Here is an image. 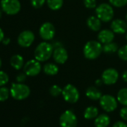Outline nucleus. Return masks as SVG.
<instances>
[{
  "label": "nucleus",
  "mask_w": 127,
  "mask_h": 127,
  "mask_svg": "<svg viewBox=\"0 0 127 127\" xmlns=\"http://www.w3.org/2000/svg\"><path fill=\"white\" fill-rule=\"evenodd\" d=\"M102 52V44L99 40H89L85 43L83 48L84 56L88 60L96 59Z\"/></svg>",
  "instance_id": "obj_2"
},
{
  "label": "nucleus",
  "mask_w": 127,
  "mask_h": 127,
  "mask_svg": "<svg viewBox=\"0 0 127 127\" xmlns=\"http://www.w3.org/2000/svg\"><path fill=\"white\" fill-rule=\"evenodd\" d=\"M46 2V0H31V5L36 9L42 8Z\"/></svg>",
  "instance_id": "obj_30"
},
{
  "label": "nucleus",
  "mask_w": 127,
  "mask_h": 127,
  "mask_svg": "<svg viewBox=\"0 0 127 127\" xmlns=\"http://www.w3.org/2000/svg\"><path fill=\"white\" fill-rule=\"evenodd\" d=\"M41 69L42 67L40 62L34 58L28 61L25 64L23 67V72L27 75V76H35L40 73Z\"/></svg>",
  "instance_id": "obj_8"
},
{
  "label": "nucleus",
  "mask_w": 127,
  "mask_h": 127,
  "mask_svg": "<svg viewBox=\"0 0 127 127\" xmlns=\"http://www.w3.org/2000/svg\"><path fill=\"white\" fill-rule=\"evenodd\" d=\"M1 8L8 15L17 14L21 10V4L19 0H2Z\"/></svg>",
  "instance_id": "obj_6"
},
{
  "label": "nucleus",
  "mask_w": 127,
  "mask_h": 127,
  "mask_svg": "<svg viewBox=\"0 0 127 127\" xmlns=\"http://www.w3.org/2000/svg\"><path fill=\"white\" fill-rule=\"evenodd\" d=\"M61 94L64 99L69 103L77 102L80 96L77 88L71 84H68L64 87Z\"/></svg>",
  "instance_id": "obj_5"
},
{
  "label": "nucleus",
  "mask_w": 127,
  "mask_h": 127,
  "mask_svg": "<svg viewBox=\"0 0 127 127\" xmlns=\"http://www.w3.org/2000/svg\"><path fill=\"white\" fill-rule=\"evenodd\" d=\"M52 57L55 63L64 64L68 59V52L64 46H60L54 49Z\"/></svg>",
  "instance_id": "obj_13"
},
{
  "label": "nucleus",
  "mask_w": 127,
  "mask_h": 127,
  "mask_svg": "<svg viewBox=\"0 0 127 127\" xmlns=\"http://www.w3.org/2000/svg\"><path fill=\"white\" fill-rule=\"evenodd\" d=\"M99 104L104 111L107 112H111L117 108V100L111 95L105 94L102 95L99 99Z\"/></svg>",
  "instance_id": "obj_9"
},
{
  "label": "nucleus",
  "mask_w": 127,
  "mask_h": 127,
  "mask_svg": "<svg viewBox=\"0 0 127 127\" xmlns=\"http://www.w3.org/2000/svg\"><path fill=\"white\" fill-rule=\"evenodd\" d=\"M52 46H53L54 49H55V48H57V47L63 46H62V44L61 43V42H58V41H55V42H54V43H52Z\"/></svg>",
  "instance_id": "obj_39"
},
{
  "label": "nucleus",
  "mask_w": 127,
  "mask_h": 127,
  "mask_svg": "<svg viewBox=\"0 0 127 127\" xmlns=\"http://www.w3.org/2000/svg\"><path fill=\"white\" fill-rule=\"evenodd\" d=\"M110 123V118L105 114H102L97 116L94 120L96 127H107Z\"/></svg>",
  "instance_id": "obj_19"
},
{
  "label": "nucleus",
  "mask_w": 127,
  "mask_h": 127,
  "mask_svg": "<svg viewBox=\"0 0 127 127\" xmlns=\"http://www.w3.org/2000/svg\"><path fill=\"white\" fill-rule=\"evenodd\" d=\"M10 64L16 70H21L24 67L23 57L19 54L14 55L10 59Z\"/></svg>",
  "instance_id": "obj_17"
},
{
  "label": "nucleus",
  "mask_w": 127,
  "mask_h": 127,
  "mask_svg": "<svg viewBox=\"0 0 127 127\" xmlns=\"http://www.w3.org/2000/svg\"><path fill=\"white\" fill-rule=\"evenodd\" d=\"M88 27L93 32H99L101 29L102 21L96 16H91L87 20Z\"/></svg>",
  "instance_id": "obj_16"
},
{
  "label": "nucleus",
  "mask_w": 127,
  "mask_h": 127,
  "mask_svg": "<svg viewBox=\"0 0 127 127\" xmlns=\"http://www.w3.org/2000/svg\"><path fill=\"white\" fill-rule=\"evenodd\" d=\"M125 37H126V41H127V32H126V36H125Z\"/></svg>",
  "instance_id": "obj_42"
},
{
  "label": "nucleus",
  "mask_w": 127,
  "mask_h": 127,
  "mask_svg": "<svg viewBox=\"0 0 127 127\" xmlns=\"http://www.w3.org/2000/svg\"><path fill=\"white\" fill-rule=\"evenodd\" d=\"M46 4L52 11H58L63 6L64 0H46Z\"/></svg>",
  "instance_id": "obj_24"
},
{
  "label": "nucleus",
  "mask_w": 127,
  "mask_h": 127,
  "mask_svg": "<svg viewBox=\"0 0 127 127\" xmlns=\"http://www.w3.org/2000/svg\"><path fill=\"white\" fill-rule=\"evenodd\" d=\"M96 16L103 23H108L111 21L114 16V11L113 6L108 3H102L96 6Z\"/></svg>",
  "instance_id": "obj_3"
},
{
  "label": "nucleus",
  "mask_w": 127,
  "mask_h": 127,
  "mask_svg": "<svg viewBox=\"0 0 127 127\" xmlns=\"http://www.w3.org/2000/svg\"><path fill=\"white\" fill-rule=\"evenodd\" d=\"M118 49H119L118 45L113 41L111 43H108L103 44V46H102V50L106 54L114 53V52H117Z\"/></svg>",
  "instance_id": "obj_22"
},
{
  "label": "nucleus",
  "mask_w": 127,
  "mask_h": 127,
  "mask_svg": "<svg viewBox=\"0 0 127 127\" xmlns=\"http://www.w3.org/2000/svg\"><path fill=\"white\" fill-rule=\"evenodd\" d=\"M62 88L58 85H53L52 86H51V88H49V94L51 96L56 97L60 96L62 94Z\"/></svg>",
  "instance_id": "obj_26"
},
{
  "label": "nucleus",
  "mask_w": 127,
  "mask_h": 127,
  "mask_svg": "<svg viewBox=\"0 0 127 127\" xmlns=\"http://www.w3.org/2000/svg\"><path fill=\"white\" fill-rule=\"evenodd\" d=\"M10 42H11L10 38H8V37H5V38L3 39V40H2V43L4 45H8V44L10 43Z\"/></svg>",
  "instance_id": "obj_38"
},
{
  "label": "nucleus",
  "mask_w": 127,
  "mask_h": 127,
  "mask_svg": "<svg viewBox=\"0 0 127 127\" xmlns=\"http://www.w3.org/2000/svg\"><path fill=\"white\" fill-rule=\"evenodd\" d=\"M53 51L54 47L52 43L47 41L41 42L34 49V58L40 62L46 61L51 58V56H52Z\"/></svg>",
  "instance_id": "obj_1"
},
{
  "label": "nucleus",
  "mask_w": 127,
  "mask_h": 127,
  "mask_svg": "<svg viewBox=\"0 0 127 127\" xmlns=\"http://www.w3.org/2000/svg\"><path fill=\"white\" fill-rule=\"evenodd\" d=\"M120 115L122 119H123L124 120H127V105L120 109Z\"/></svg>",
  "instance_id": "obj_33"
},
{
  "label": "nucleus",
  "mask_w": 127,
  "mask_h": 127,
  "mask_svg": "<svg viewBox=\"0 0 127 127\" xmlns=\"http://www.w3.org/2000/svg\"><path fill=\"white\" fill-rule=\"evenodd\" d=\"M112 127H127V125L124 123V122H122V121H117L116 122Z\"/></svg>",
  "instance_id": "obj_34"
},
{
  "label": "nucleus",
  "mask_w": 127,
  "mask_h": 127,
  "mask_svg": "<svg viewBox=\"0 0 127 127\" xmlns=\"http://www.w3.org/2000/svg\"><path fill=\"white\" fill-rule=\"evenodd\" d=\"M97 38L102 44L108 43L114 40V33L111 29H102L98 33Z\"/></svg>",
  "instance_id": "obj_15"
},
{
  "label": "nucleus",
  "mask_w": 127,
  "mask_h": 127,
  "mask_svg": "<svg viewBox=\"0 0 127 127\" xmlns=\"http://www.w3.org/2000/svg\"><path fill=\"white\" fill-rule=\"evenodd\" d=\"M26 76H27V75L24 72L23 73H20V74H18L17 76L16 80L19 83H23L26 81Z\"/></svg>",
  "instance_id": "obj_32"
},
{
  "label": "nucleus",
  "mask_w": 127,
  "mask_h": 127,
  "mask_svg": "<svg viewBox=\"0 0 127 127\" xmlns=\"http://www.w3.org/2000/svg\"><path fill=\"white\" fill-rule=\"evenodd\" d=\"M126 23H127V14H126Z\"/></svg>",
  "instance_id": "obj_43"
},
{
  "label": "nucleus",
  "mask_w": 127,
  "mask_h": 127,
  "mask_svg": "<svg viewBox=\"0 0 127 127\" xmlns=\"http://www.w3.org/2000/svg\"><path fill=\"white\" fill-rule=\"evenodd\" d=\"M11 96L17 100H23L28 98L31 94L29 87L23 83H13L10 88Z\"/></svg>",
  "instance_id": "obj_4"
},
{
  "label": "nucleus",
  "mask_w": 127,
  "mask_h": 127,
  "mask_svg": "<svg viewBox=\"0 0 127 127\" xmlns=\"http://www.w3.org/2000/svg\"><path fill=\"white\" fill-rule=\"evenodd\" d=\"M101 79L105 85H112L117 82L119 79V73L114 68H108L103 71Z\"/></svg>",
  "instance_id": "obj_12"
},
{
  "label": "nucleus",
  "mask_w": 127,
  "mask_h": 127,
  "mask_svg": "<svg viewBox=\"0 0 127 127\" xmlns=\"http://www.w3.org/2000/svg\"><path fill=\"white\" fill-rule=\"evenodd\" d=\"M2 12L1 10H0V19L2 18Z\"/></svg>",
  "instance_id": "obj_40"
},
{
  "label": "nucleus",
  "mask_w": 127,
  "mask_h": 127,
  "mask_svg": "<svg viewBox=\"0 0 127 127\" xmlns=\"http://www.w3.org/2000/svg\"><path fill=\"white\" fill-rule=\"evenodd\" d=\"M11 93H10V90L5 87H0V102H4L5 100H7L10 96Z\"/></svg>",
  "instance_id": "obj_25"
},
{
  "label": "nucleus",
  "mask_w": 127,
  "mask_h": 127,
  "mask_svg": "<svg viewBox=\"0 0 127 127\" xmlns=\"http://www.w3.org/2000/svg\"><path fill=\"white\" fill-rule=\"evenodd\" d=\"M98 108L95 106H89L88 107L85 112H84V117L87 120H91L94 119L98 116Z\"/></svg>",
  "instance_id": "obj_21"
},
{
  "label": "nucleus",
  "mask_w": 127,
  "mask_h": 127,
  "mask_svg": "<svg viewBox=\"0 0 127 127\" xmlns=\"http://www.w3.org/2000/svg\"><path fill=\"white\" fill-rule=\"evenodd\" d=\"M109 4L115 8H123L127 5V0H108Z\"/></svg>",
  "instance_id": "obj_28"
},
{
  "label": "nucleus",
  "mask_w": 127,
  "mask_h": 127,
  "mask_svg": "<svg viewBox=\"0 0 127 127\" xmlns=\"http://www.w3.org/2000/svg\"><path fill=\"white\" fill-rule=\"evenodd\" d=\"M118 57L123 61H127V44L119 48L117 51Z\"/></svg>",
  "instance_id": "obj_27"
},
{
  "label": "nucleus",
  "mask_w": 127,
  "mask_h": 127,
  "mask_svg": "<svg viewBox=\"0 0 127 127\" xmlns=\"http://www.w3.org/2000/svg\"><path fill=\"white\" fill-rule=\"evenodd\" d=\"M85 94L88 99H92V100H98L102 96V92L97 88L94 87V86L88 88V89L86 90Z\"/></svg>",
  "instance_id": "obj_18"
},
{
  "label": "nucleus",
  "mask_w": 127,
  "mask_h": 127,
  "mask_svg": "<svg viewBox=\"0 0 127 127\" xmlns=\"http://www.w3.org/2000/svg\"><path fill=\"white\" fill-rule=\"evenodd\" d=\"M39 34L40 37L45 41L52 40L55 34V28L54 25L49 22L43 23L40 27Z\"/></svg>",
  "instance_id": "obj_10"
},
{
  "label": "nucleus",
  "mask_w": 127,
  "mask_h": 127,
  "mask_svg": "<svg viewBox=\"0 0 127 127\" xmlns=\"http://www.w3.org/2000/svg\"><path fill=\"white\" fill-rule=\"evenodd\" d=\"M9 81V76L8 75L4 72L0 70V87L5 86Z\"/></svg>",
  "instance_id": "obj_29"
},
{
  "label": "nucleus",
  "mask_w": 127,
  "mask_h": 127,
  "mask_svg": "<svg viewBox=\"0 0 127 127\" xmlns=\"http://www.w3.org/2000/svg\"><path fill=\"white\" fill-rule=\"evenodd\" d=\"M102 84H104L103 83V82H102V79H96V81H95V85H96V86H101Z\"/></svg>",
  "instance_id": "obj_37"
},
{
  "label": "nucleus",
  "mask_w": 127,
  "mask_h": 127,
  "mask_svg": "<svg viewBox=\"0 0 127 127\" xmlns=\"http://www.w3.org/2000/svg\"><path fill=\"white\" fill-rule=\"evenodd\" d=\"M35 36L31 30H25L22 32L17 37L18 44L23 48L29 47L34 41Z\"/></svg>",
  "instance_id": "obj_11"
},
{
  "label": "nucleus",
  "mask_w": 127,
  "mask_h": 127,
  "mask_svg": "<svg viewBox=\"0 0 127 127\" xmlns=\"http://www.w3.org/2000/svg\"><path fill=\"white\" fill-rule=\"evenodd\" d=\"M122 79L125 82H127V70H124L122 73Z\"/></svg>",
  "instance_id": "obj_35"
},
{
  "label": "nucleus",
  "mask_w": 127,
  "mask_h": 127,
  "mask_svg": "<svg viewBox=\"0 0 127 127\" xmlns=\"http://www.w3.org/2000/svg\"><path fill=\"white\" fill-rule=\"evenodd\" d=\"M59 123L61 127H76L78 120L73 111L67 110L61 114L59 119Z\"/></svg>",
  "instance_id": "obj_7"
},
{
  "label": "nucleus",
  "mask_w": 127,
  "mask_h": 127,
  "mask_svg": "<svg viewBox=\"0 0 127 127\" xmlns=\"http://www.w3.org/2000/svg\"><path fill=\"white\" fill-rule=\"evenodd\" d=\"M117 99L121 105L124 106L127 105V88H121L118 91L117 95Z\"/></svg>",
  "instance_id": "obj_23"
},
{
  "label": "nucleus",
  "mask_w": 127,
  "mask_h": 127,
  "mask_svg": "<svg viewBox=\"0 0 127 127\" xmlns=\"http://www.w3.org/2000/svg\"><path fill=\"white\" fill-rule=\"evenodd\" d=\"M1 67H2V60L0 58V68H1Z\"/></svg>",
  "instance_id": "obj_41"
},
{
  "label": "nucleus",
  "mask_w": 127,
  "mask_h": 127,
  "mask_svg": "<svg viewBox=\"0 0 127 127\" xmlns=\"http://www.w3.org/2000/svg\"><path fill=\"white\" fill-rule=\"evenodd\" d=\"M43 70L44 73L48 76H55L58 74L59 71V68L58 65L54 63H47L43 66Z\"/></svg>",
  "instance_id": "obj_20"
},
{
  "label": "nucleus",
  "mask_w": 127,
  "mask_h": 127,
  "mask_svg": "<svg viewBox=\"0 0 127 127\" xmlns=\"http://www.w3.org/2000/svg\"><path fill=\"white\" fill-rule=\"evenodd\" d=\"M5 38V34L2 31V29L0 28V43H2L3 39Z\"/></svg>",
  "instance_id": "obj_36"
},
{
  "label": "nucleus",
  "mask_w": 127,
  "mask_h": 127,
  "mask_svg": "<svg viewBox=\"0 0 127 127\" xmlns=\"http://www.w3.org/2000/svg\"><path fill=\"white\" fill-rule=\"evenodd\" d=\"M111 29L114 34H123L127 32V23L121 19L112 20L111 23Z\"/></svg>",
  "instance_id": "obj_14"
},
{
  "label": "nucleus",
  "mask_w": 127,
  "mask_h": 127,
  "mask_svg": "<svg viewBox=\"0 0 127 127\" xmlns=\"http://www.w3.org/2000/svg\"><path fill=\"white\" fill-rule=\"evenodd\" d=\"M83 3L85 8L93 9L96 8V0H83Z\"/></svg>",
  "instance_id": "obj_31"
}]
</instances>
